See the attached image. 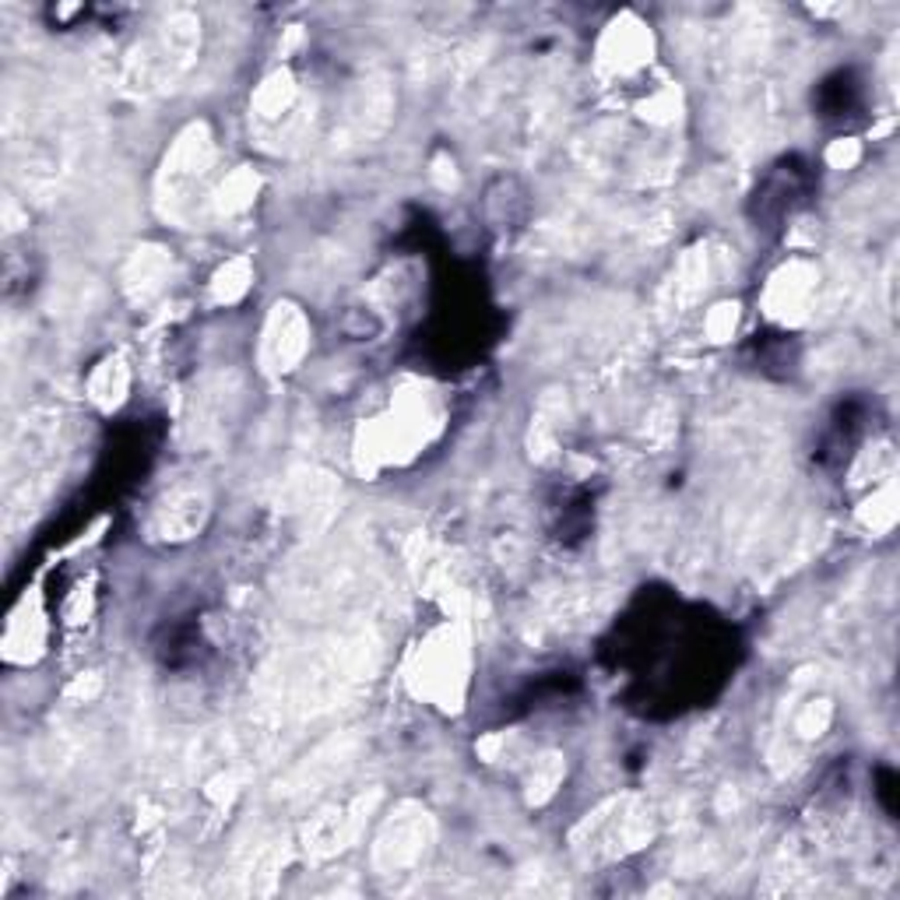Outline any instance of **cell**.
Listing matches in <instances>:
<instances>
[{"label": "cell", "mask_w": 900, "mask_h": 900, "mask_svg": "<svg viewBox=\"0 0 900 900\" xmlns=\"http://www.w3.org/2000/svg\"><path fill=\"white\" fill-rule=\"evenodd\" d=\"M307 331L299 324V317H281L272 331H267V349L275 356V370H289L299 359V352L307 349Z\"/></svg>", "instance_id": "6da1fadb"}]
</instances>
